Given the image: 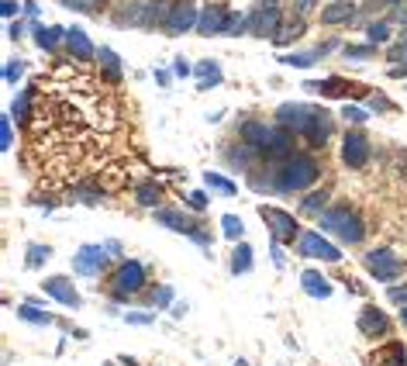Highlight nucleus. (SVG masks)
I'll use <instances>...</instances> for the list:
<instances>
[{"label":"nucleus","mask_w":407,"mask_h":366,"mask_svg":"<svg viewBox=\"0 0 407 366\" xmlns=\"http://www.w3.org/2000/svg\"><path fill=\"white\" fill-rule=\"evenodd\" d=\"M363 263H366L369 277H376L383 284H390V280H397L404 273V263H401V256L394 249H369Z\"/></svg>","instance_id":"39448f33"},{"label":"nucleus","mask_w":407,"mask_h":366,"mask_svg":"<svg viewBox=\"0 0 407 366\" xmlns=\"http://www.w3.org/2000/svg\"><path fill=\"white\" fill-rule=\"evenodd\" d=\"M194 73H197V80H201L204 90L221 83V66H218V63H197V66H194Z\"/></svg>","instance_id":"393cba45"},{"label":"nucleus","mask_w":407,"mask_h":366,"mask_svg":"<svg viewBox=\"0 0 407 366\" xmlns=\"http://www.w3.org/2000/svg\"><path fill=\"white\" fill-rule=\"evenodd\" d=\"M197 7L190 4V0H183V4H176V7H169V18H166V32L169 35H183V32H190V28H197Z\"/></svg>","instance_id":"9b49d317"},{"label":"nucleus","mask_w":407,"mask_h":366,"mask_svg":"<svg viewBox=\"0 0 407 366\" xmlns=\"http://www.w3.org/2000/svg\"><path fill=\"white\" fill-rule=\"evenodd\" d=\"M0 11H4V18H14V14H18V4H14V0H4Z\"/></svg>","instance_id":"864d4df0"},{"label":"nucleus","mask_w":407,"mask_h":366,"mask_svg":"<svg viewBox=\"0 0 407 366\" xmlns=\"http://www.w3.org/2000/svg\"><path fill=\"white\" fill-rule=\"evenodd\" d=\"M269 252H273V263H276V270H283L286 259H283V252H280V242H273V249H269Z\"/></svg>","instance_id":"3c124183"},{"label":"nucleus","mask_w":407,"mask_h":366,"mask_svg":"<svg viewBox=\"0 0 407 366\" xmlns=\"http://www.w3.org/2000/svg\"><path fill=\"white\" fill-rule=\"evenodd\" d=\"M104 0H62V7H73V11H83V14H90V11H97Z\"/></svg>","instance_id":"4c0bfd02"},{"label":"nucleus","mask_w":407,"mask_h":366,"mask_svg":"<svg viewBox=\"0 0 407 366\" xmlns=\"http://www.w3.org/2000/svg\"><path fill=\"white\" fill-rule=\"evenodd\" d=\"M18 318H25V322H32V325H52V322H55L48 311H39L35 304H21V308H18Z\"/></svg>","instance_id":"bb28decb"},{"label":"nucleus","mask_w":407,"mask_h":366,"mask_svg":"<svg viewBox=\"0 0 407 366\" xmlns=\"http://www.w3.org/2000/svg\"><path fill=\"white\" fill-rule=\"evenodd\" d=\"M342 55L345 59H369V55H376V45H349V48H342Z\"/></svg>","instance_id":"e433bc0d"},{"label":"nucleus","mask_w":407,"mask_h":366,"mask_svg":"<svg viewBox=\"0 0 407 366\" xmlns=\"http://www.w3.org/2000/svg\"><path fill=\"white\" fill-rule=\"evenodd\" d=\"M66 45H69V52L80 59V63H90L97 52H93V41L86 39V32L83 28H66Z\"/></svg>","instance_id":"dca6fc26"},{"label":"nucleus","mask_w":407,"mask_h":366,"mask_svg":"<svg viewBox=\"0 0 407 366\" xmlns=\"http://www.w3.org/2000/svg\"><path fill=\"white\" fill-rule=\"evenodd\" d=\"M394 21L401 25V32L407 35V4H404V7H397V11H394Z\"/></svg>","instance_id":"de8ad7c7"},{"label":"nucleus","mask_w":407,"mask_h":366,"mask_svg":"<svg viewBox=\"0 0 407 366\" xmlns=\"http://www.w3.org/2000/svg\"><path fill=\"white\" fill-rule=\"evenodd\" d=\"M318 180V163L311 156H286L283 163L273 169V190L276 194H293V190H307Z\"/></svg>","instance_id":"f03ea898"},{"label":"nucleus","mask_w":407,"mask_h":366,"mask_svg":"<svg viewBox=\"0 0 407 366\" xmlns=\"http://www.w3.org/2000/svg\"><path fill=\"white\" fill-rule=\"evenodd\" d=\"M304 28H307V21L304 18H283L280 21V28H276V35H273V45H290V41H297L304 35Z\"/></svg>","instance_id":"a211bd4d"},{"label":"nucleus","mask_w":407,"mask_h":366,"mask_svg":"<svg viewBox=\"0 0 407 366\" xmlns=\"http://www.w3.org/2000/svg\"><path fill=\"white\" fill-rule=\"evenodd\" d=\"M387 59H390V66H407V35H401L387 48Z\"/></svg>","instance_id":"473e14b6"},{"label":"nucleus","mask_w":407,"mask_h":366,"mask_svg":"<svg viewBox=\"0 0 407 366\" xmlns=\"http://www.w3.org/2000/svg\"><path fill=\"white\" fill-rule=\"evenodd\" d=\"M359 332L366 335V339H383L387 332H390V318H387V311L383 308H376V304H369L359 311Z\"/></svg>","instance_id":"ddd939ff"},{"label":"nucleus","mask_w":407,"mask_h":366,"mask_svg":"<svg viewBox=\"0 0 407 366\" xmlns=\"http://www.w3.org/2000/svg\"><path fill=\"white\" fill-rule=\"evenodd\" d=\"M259 218L269 225V232H273V242L293 245V239H300L297 218H293L290 211H280V207H269V204H262V207H259Z\"/></svg>","instance_id":"20e7f679"},{"label":"nucleus","mask_w":407,"mask_h":366,"mask_svg":"<svg viewBox=\"0 0 407 366\" xmlns=\"http://www.w3.org/2000/svg\"><path fill=\"white\" fill-rule=\"evenodd\" d=\"M142 287H145V266L135 263V259H124L121 266H118V273H114V280H111V297L128 301V297L138 294Z\"/></svg>","instance_id":"423d86ee"},{"label":"nucleus","mask_w":407,"mask_h":366,"mask_svg":"<svg viewBox=\"0 0 407 366\" xmlns=\"http://www.w3.org/2000/svg\"><path fill=\"white\" fill-rule=\"evenodd\" d=\"M280 63L283 66H297V70H311L314 63H318V52H286V55H280Z\"/></svg>","instance_id":"cd10ccee"},{"label":"nucleus","mask_w":407,"mask_h":366,"mask_svg":"<svg viewBox=\"0 0 407 366\" xmlns=\"http://www.w3.org/2000/svg\"><path fill=\"white\" fill-rule=\"evenodd\" d=\"M352 18H356V4L352 0H335V4H328L325 11H321V21L325 25H345Z\"/></svg>","instance_id":"6ab92c4d"},{"label":"nucleus","mask_w":407,"mask_h":366,"mask_svg":"<svg viewBox=\"0 0 407 366\" xmlns=\"http://www.w3.org/2000/svg\"><path fill=\"white\" fill-rule=\"evenodd\" d=\"M135 197H138V204H145V207H156L159 197H163V190H159L156 183H142V187L135 190Z\"/></svg>","instance_id":"7c9ffc66"},{"label":"nucleus","mask_w":407,"mask_h":366,"mask_svg":"<svg viewBox=\"0 0 407 366\" xmlns=\"http://www.w3.org/2000/svg\"><path fill=\"white\" fill-rule=\"evenodd\" d=\"M262 7H276V0H262Z\"/></svg>","instance_id":"6e6d98bb"},{"label":"nucleus","mask_w":407,"mask_h":366,"mask_svg":"<svg viewBox=\"0 0 407 366\" xmlns=\"http://www.w3.org/2000/svg\"><path fill=\"white\" fill-rule=\"evenodd\" d=\"M204 183H207V190H214V194H221V197H235V194H239V187H235L228 176H221V173H204Z\"/></svg>","instance_id":"4be33fe9"},{"label":"nucleus","mask_w":407,"mask_h":366,"mask_svg":"<svg viewBox=\"0 0 407 366\" xmlns=\"http://www.w3.org/2000/svg\"><path fill=\"white\" fill-rule=\"evenodd\" d=\"M48 259H52V249L48 245H28V252H25V266L28 270H41Z\"/></svg>","instance_id":"a878e982"},{"label":"nucleus","mask_w":407,"mask_h":366,"mask_svg":"<svg viewBox=\"0 0 407 366\" xmlns=\"http://www.w3.org/2000/svg\"><path fill=\"white\" fill-rule=\"evenodd\" d=\"M0 145H4V152L11 149V118L0 122Z\"/></svg>","instance_id":"a18cd8bd"},{"label":"nucleus","mask_w":407,"mask_h":366,"mask_svg":"<svg viewBox=\"0 0 407 366\" xmlns=\"http://www.w3.org/2000/svg\"><path fill=\"white\" fill-rule=\"evenodd\" d=\"M32 104H35V90H25V93L14 100V107H11V118H18V122H28V111H32Z\"/></svg>","instance_id":"c85d7f7f"},{"label":"nucleus","mask_w":407,"mask_h":366,"mask_svg":"<svg viewBox=\"0 0 407 366\" xmlns=\"http://www.w3.org/2000/svg\"><path fill=\"white\" fill-rule=\"evenodd\" d=\"M62 39H66L62 28H41V25H35V41H39V48H45V52L59 48V41Z\"/></svg>","instance_id":"5701e85b"},{"label":"nucleus","mask_w":407,"mask_h":366,"mask_svg":"<svg viewBox=\"0 0 407 366\" xmlns=\"http://www.w3.org/2000/svg\"><path fill=\"white\" fill-rule=\"evenodd\" d=\"M225 25H228V14H225L218 4L204 7L201 18H197V32H201L204 39H211V35H225Z\"/></svg>","instance_id":"2eb2a0df"},{"label":"nucleus","mask_w":407,"mask_h":366,"mask_svg":"<svg viewBox=\"0 0 407 366\" xmlns=\"http://www.w3.org/2000/svg\"><path fill=\"white\" fill-rule=\"evenodd\" d=\"M369 111H387V97L383 93H373L369 97Z\"/></svg>","instance_id":"49530a36"},{"label":"nucleus","mask_w":407,"mask_h":366,"mask_svg":"<svg viewBox=\"0 0 407 366\" xmlns=\"http://www.w3.org/2000/svg\"><path fill=\"white\" fill-rule=\"evenodd\" d=\"M187 204L197 207V211H204V207H207V197H204V194H187Z\"/></svg>","instance_id":"8fccbe9b"},{"label":"nucleus","mask_w":407,"mask_h":366,"mask_svg":"<svg viewBox=\"0 0 407 366\" xmlns=\"http://www.w3.org/2000/svg\"><path fill=\"white\" fill-rule=\"evenodd\" d=\"M342 163L359 169V166L369 163V138L363 131H349L345 142H342Z\"/></svg>","instance_id":"9d476101"},{"label":"nucleus","mask_w":407,"mask_h":366,"mask_svg":"<svg viewBox=\"0 0 407 366\" xmlns=\"http://www.w3.org/2000/svg\"><path fill=\"white\" fill-rule=\"evenodd\" d=\"M45 294H52L59 304H66V308H80V294H76V287H73V280L69 277H48L45 280V287H41Z\"/></svg>","instance_id":"4468645a"},{"label":"nucleus","mask_w":407,"mask_h":366,"mask_svg":"<svg viewBox=\"0 0 407 366\" xmlns=\"http://www.w3.org/2000/svg\"><path fill=\"white\" fill-rule=\"evenodd\" d=\"M235 366H248V363H245V360H235Z\"/></svg>","instance_id":"13d9d810"},{"label":"nucleus","mask_w":407,"mask_h":366,"mask_svg":"<svg viewBox=\"0 0 407 366\" xmlns=\"http://www.w3.org/2000/svg\"><path fill=\"white\" fill-rule=\"evenodd\" d=\"M252 270V245L248 242H239L235 245V256H232V273H248Z\"/></svg>","instance_id":"b1692460"},{"label":"nucleus","mask_w":407,"mask_h":366,"mask_svg":"<svg viewBox=\"0 0 407 366\" xmlns=\"http://www.w3.org/2000/svg\"><path fill=\"white\" fill-rule=\"evenodd\" d=\"M387 39H390V21H373V25H369V41L387 45Z\"/></svg>","instance_id":"f704fd0d"},{"label":"nucleus","mask_w":407,"mask_h":366,"mask_svg":"<svg viewBox=\"0 0 407 366\" xmlns=\"http://www.w3.org/2000/svg\"><path fill=\"white\" fill-rule=\"evenodd\" d=\"M387 297H390L394 304H401V308H404V304H407V284L404 287H390V290H387Z\"/></svg>","instance_id":"37998d69"},{"label":"nucleus","mask_w":407,"mask_h":366,"mask_svg":"<svg viewBox=\"0 0 407 366\" xmlns=\"http://www.w3.org/2000/svg\"><path fill=\"white\" fill-rule=\"evenodd\" d=\"M242 32H248V18H245V14H228L225 35H242Z\"/></svg>","instance_id":"c9c22d12"},{"label":"nucleus","mask_w":407,"mask_h":366,"mask_svg":"<svg viewBox=\"0 0 407 366\" xmlns=\"http://www.w3.org/2000/svg\"><path fill=\"white\" fill-rule=\"evenodd\" d=\"M387 77H394V80H407V66H390V70H387Z\"/></svg>","instance_id":"603ef678"},{"label":"nucleus","mask_w":407,"mask_h":366,"mask_svg":"<svg viewBox=\"0 0 407 366\" xmlns=\"http://www.w3.org/2000/svg\"><path fill=\"white\" fill-rule=\"evenodd\" d=\"M156 221L159 225H166V228H173V232H183V235H190L197 245H211V235L204 232L201 225L190 218V214H183V211H173V207H163V211H156Z\"/></svg>","instance_id":"0eeeda50"},{"label":"nucleus","mask_w":407,"mask_h":366,"mask_svg":"<svg viewBox=\"0 0 407 366\" xmlns=\"http://www.w3.org/2000/svg\"><path fill=\"white\" fill-rule=\"evenodd\" d=\"M401 318H404V325H407V304H404V308H401Z\"/></svg>","instance_id":"4d7b16f0"},{"label":"nucleus","mask_w":407,"mask_h":366,"mask_svg":"<svg viewBox=\"0 0 407 366\" xmlns=\"http://www.w3.org/2000/svg\"><path fill=\"white\" fill-rule=\"evenodd\" d=\"M342 118H345V122H366V111H363V107H352V104H345V107H342Z\"/></svg>","instance_id":"a19ab883"},{"label":"nucleus","mask_w":407,"mask_h":366,"mask_svg":"<svg viewBox=\"0 0 407 366\" xmlns=\"http://www.w3.org/2000/svg\"><path fill=\"white\" fill-rule=\"evenodd\" d=\"M259 149H252V145H242V149H232L228 152V163L235 166V169H248V163H252V156H255Z\"/></svg>","instance_id":"2f4dec72"},{"label":"nucleus","mask_w":407,"mask_h":366,"mask_svg":"<svg viewBox=\"0 0 407 366\" xmlns=\"http://www.w3.org/2000/svg\"><path fill=\"white\" fill-rule=\"evenodd\" d=\"M173 70H176V77H194V66H190V63H183V59H176V66H173Z\"/></svg>","instance_id":"09e8293b"},{"label":"nucleus","mask_w":407,"mask_h":366,"mask_svg":"<svg viewBox=\"0 0 407 366\" xmlns=\"http://www.w3.org/2000/svg\"><path fill=\"white\" fill-rule=\"evenodd\" d=\"M21 73H25V63H7V66H4V80L7 83H18Z\"/></svg>","instance_id":"ea45409f"},{"label":"nucleus","mask_w":407,"mask_h":366,"mask_svg":"<svg viewBox=\"0 0 407 366\" xmlns=\"http://www.w3.org/2000/svg\"><path fill=\"white\" fill-rule=\"evenodd\" d=\"M314 4H318V0H293V11H297V18H307V14L314 11Z\"/></svg>","instance_id":"c03bdc74"},{"label":"nucleus","mask_w":407,"mask_h":366,"mask_svg":"<svg viewBox=\"0 0 407 366\" xmlns=\"http://www.w3.org/2000/svg\"><path fill=\"white\" fill-rule=\"evenodd\" d=\"M221 232H225V239H232V242H239L245 235V225H242V218H235V214H225L221 218Z\"/></svg>","instance_id":"c756f323"},{"label":"nucleus","mask_w":407,"mask_h":366,"mask_svg":"<svg viewBox=\"0 0 407 366\" xmlns=\"http://www.w3.org/2000/svg\"><path fill=\"white\" fill-rule=\"evenodd\" d=\"M124 322H128V325H149V322H156V315H152V311H128Z\"/></svg>","instance_id":"58836bf2"},{"label":"nucleus","mask_w":407,"mask_h":366,"mask_svg":"<svg viewBox=\"0 0 407 366\" xmlns=\"http://www.w3.org/2000/svg\"><path fill=\"white\" fill-rule=\"evenodd\" d=\"M21 35H25V25H21V21H18V25H11V39L18 41Z\"/></svg>","instance_id":"5fc2aeb1"},{"label":"nucleus","mask_w":407,"mask_h":366,"mask_svg":"<svg viewBox=\"0 0 407 366\" xmlns=\"http://www.w3.org/2000/svg\"><path fill=\"white\" fill-rule=\"evenodd\" d=\"M380 366H407V353L401 342H394V346H387V360Z\"/></svg>","instance_id":"72a5a7b5"},{"label":"nucleus","mask_w":407,"mask_h":366,"mask_svg":"<svg viewBox=\"0 0 407 366\" xmlns=\"http://www.w3.org/2000/svg\"><path fill=\"white\" fill-rule=\"evenodd\" d=\"M104 266H107V249H100V245H80L73 256V270L80 277H97V273H104Z\"/></svg>","instance_id":"1a4fd4ad"},{"label":"nucleus","mask_w":407,"mask_h":366,"mask_svg":"<svg viewBox=\"0 0 407 366\" xmlns=\"http://www.w3.org/2000/svg\"><path fill=\"white\" fill-rule=\"evenodd\" d=\"M300 287H304L307 297H318V301L331 297V284H328L318 270H304V273H300Z\"/></svg>","instance_id":"f3484780"},{"label":"nucleus","mask_w":407,"mask_h":366,"mask_svg":"<svg viewBox=\"0 0 407 366\" xmlns=\"http://www.w3.org/2000/svg\"><path fill=\"white\" fill-rule=\"evenodd\" d=\"M97 63H100V73L107 77V80H121V59L107 48V45H100V52H97Z\"/></svg>","instance_id":"aec40b11"},{"label":"nucleus","mask_w":407,"mask_h":366,"mask_svg":"<svg viewBox=\"0 0 407 366\" xmlns=\"http://www.w3.org/2000/svg\"><path fill=\"white\" fill-rule=\"evenodd\" d=\"M104 366H114V363H104Z\"/></svg>","instance_id":"bf43d9fd"},{"label":"nucleus","mask_w":407,"mask_h":366,"mask_svg":"<svg viewBox=\"0 0 407 366\" xmlns=\"http://www.w3.org/2000/svg\"><path fill=\"white\" fill-rule=\"evenodd\" d=\"M325 204H328V190H311V194L300 201V214H304V218H318L321 211H328Z\"/></svg>","instance_id":"412c9836"},{"label":"nucleus","mask_w":407,"mask_h":366,"mask_svg":"<svg viewBox=\"0 0 407 366\" xmlns=\"http://www.w3.org/2000/svg\"><path fill=\"white\" fill-rule=\"evenodd\" d=\"M173 304V290L169 287H156V308H169Z\"/></svg>","instance_id":"79ce46f5"},{"label":"nucleus","mask_w":407,"mask_h":366,"mask_svg":"<svg viewBox=\"0 0 407 366\" xmlns=\"http://www.w3.org/2000/svg\"><path fill=\"white\" fill-rule=\"evenodd\" d=\"M297 252L307 256V259H325V263H338V259H342L338 245H331L328 239H321V232H300Z\"/></svg>","instance_id":"6e6552de"},{"label":"nucleus","mask_w":407,"mask_h":366,"mask_svg":"<svg viewBox=\"0 0 407 366\" xmlns=\"http://www.w3.org/2000/svg\"><path fill=\"white\" fill-rule=\"evenodd\" d=\"M321 232H328V235H335V239H342L349 245L363 242V235H366V228H363V221H359V214L352 207H328L321 214Z\"/></svg>","instance_id":"7ed1b4c3"},{"label":"nucleus","mask_w":407,"mask_h":366,"mask_svg":"<svg viewBox=\"0 0 407 366\" xmlns=\"http://www.w3.org/2000/svg\"><path fill=\"white\" fill-rule=\"evenodd\" d=\"M280 11L276 7H259V11H252L248 14V32L255 35V39H273L276 35V28H280Z\"/></svg>","instance_id":"f8f14e48"},{"label":"nucleus","mask_w":407,"mask_h":366,"mask_svg":"<svg viewBox=\"0 0 407 366\" xmlns=\"http://www.w3.org/2000/svg\"><path fill=\"white\" fill-rule=\"evenodd\" d=\"M276 122L283 124L286 131L307 135L314 145H318V142L325 145L328 135H331V118H328L321 107H311V104H283V107L276 111Z\"/></svg>","instance_id":"f257e3e1"}]
</instances>
